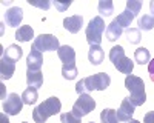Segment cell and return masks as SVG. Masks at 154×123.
Here are the masks:
<instances>
[{
	"instance_id": "obj_1",
	"label": "cell",
	"mask_w": 154,
	"mask_h": 123,
	"mask_svg": "<svg viewBox=\"0 0 154 123\" xmlns=\"http://www.w3.org/2000/svg\"><path fill=\"white\" fill-rule=\"evenodd\" d=\"M111 83V77L106 72H97L89 77L82 79L75 85V92L77 94H85L89 91H105Z\"/></svg>"
},
{
	"instance_id": "obj_2",
	"label": "cell",
	"mask_w": 154,
	"mask_h": 123,
	"mask_svg": "<svg viewBox=\"0 0 154 123\" xmlns=\"http://www.w3.org/2000/svg\"><path fill=\"white\" fill-rule=\"evenodd\" d=\"M125 88L130 91L131 97L130 102L134 105V106H142L146 100V94H145V83L143 80L137 77V76H133V74H130V76H126L125 79Z\"/></svg>"
},
{
	"instance_id": "obj_3",
	"label": "cell",
	"mask_w": 154,
	"mask_h": 123,
	"mask_svg": "<svg viewBox=\"0 0 154 123\" xmlns=\"http://www.w3.org/2000/svg\"><path fill=\"white\" fill-rule=\"evenodd\" d=\"M62 109V103L57 97H49L43 103H40L38 106H35V109L32 111V118L35 123H45L51 116L59 114V111Z\"/></svg>"
},
{
	"instance_id": "obj_4",
	"label": "cell",
	"mask_w": 154,
	"mask_h": 123,
	"mask_svg": "<svg viewBox=\"0 0 154 123\" xmlns=\"http://www.w3.org/2000/svg\"><path fill=\"white\" fill-rule=\"evenodd\" d=\"M109 60L112 62L116 69H117L119 72H122V74H126V76H130V74L133 72V69H134V62L130 57L125 56V49L120 45H116V46L111 48Z\"/></svg>"
},
{
	"instance_id": "obj_5",
	"label": "cell",
	"mask_w": 154,
	"mask_h": 123,
	"mask_svg": "<svg viewBox=\"0 0 154 123\" xmlns=\"http://www.w3.org/2000/svg\"><path fill=\"white\" fill-rule=\"evenodd\" d=\"M105 22L100 16L93 17L91 22L88 23V26L85 29V35H86V42L89 43V46L93 45H100L102 42V37H103L105 32Z\"/></svg>"
},
{
	"instance_id": "obj_6",
	"label": "cell",
	"mask_w": 154,
	"mask_h": 123,
	"mask_svg": "<svg viewBox=\"0 0 154 123\" xmlns=\"http://www.w3.org/2000/svg\"><path fill=\"white\" fill-rule=\"evenodd\" d=\"M94 108H96V100L89 95V94H80L79 95V98L75 100V103L72 105V109H71V112L75 116V117H79V118H82V117H85V116H88L91 111H94Z\"/></svg>"
},
{
	"instance_id": "obj_7",
	"label": "cell",
	"mask_w": 154,
	"mask_h": 123,
	"mask_svg": "<svg viewBox=\"0 0 154 123\" xmlns=\"http://www.w3.org/2000/svg\"><path fill=\"white\" fill-rule=\"evenodd\" d=\"M59 48L60 43L57 37H54L53 34H40L34 39L31 49H37V51L43 52V51H59Z\"/></svg>"
},
{
	"instance_id": "obj_8",
	"label": "cell",
	"mask_w": 154,
	"mask_h": 123,
	"mask_svg": "<svg viewBox=\"0 0 154 123\" xmlns=\"http://www.w3.org/2000/svg\"><path fill=\"white\" fill-rule=\"evenodd\" d=\"M22 108H23V100H22V95L12 92L8 95V98L3 102V112L8 116H17L22 112Z\"/></svg>"
},
{
	"instance_id": "obj_9",
	"label": "cell",
	"mask_w": 154,
	"mask_h": 123,
	"mask_svg": "<svg viewBox=\"0 0 154 123\" xmlns=\"http://www.w3.org/2000/svg\"><path fill=\"white\" fill-rule=\"evenodd\" d=\"M3 19H5V23L8 25V26L17 28L23 20V9L20 6H12V8L6 9Z\"/></svg>"
},
{
	"instance_id": "obj_10",
	"label": "cell",
	"mask_w": 154,
	"mask_h": 123,
	"mask_svg": "<svg viewBox=\"0 0 154 123\" xmlns=\"http://www.w3.org/2000/svg\"><path fill=\"white\" fill-rule=\"evenodd\" d=\"M134 105L130 102V98H123L122 103H120V108L117 109V117H119V122H130L133 120V114H134Z\"/></svg>"
},
{
	"instance_id": "obj_11",
	"label": "cell",
	"mask_w": 154,
	"mask_h": 123,
	"mask_svg": "<svg viewBox=\"0 0 154 123\" xmlns=\"http://www.w3.org/2000/svg\"><path fill=\"white\" fill-rule=\"evenodd\" d=\"M83 26V17L75 14V16H71V17H66L63 20V28L66 31H69L71 34H77Z\"/></svg>"
},
{
	"instance_id": "obj_12",
	"label": "cell",
	"mask_w": 154,
	"mask_h": 123,
	"mask_svg": "<svg viewBox=\"0 0 154 123\" xmlns=\"http://www.w3.org/2000/svg\"><path fill=\"white\" fill-rule=\"evenodd\" d=\"M43 65V57L40 54V51H37V49H31L29 56L26 57V66L28 69L31 71H40Z\"/></svg>"
},
{
	"instance_id": "obj_13",
	"label": "cell",
	"mask_w": 154,
	"mask_h": 123,
	"mask_svg": "<svg viewBox=\"0 0 154 123\" xmlns=\"http://www.w3.org/2000/svg\"><path fill=\"white\" fill-rule=\"evenodd\" d=\"M57 56L63 62V65H69V63H74L75 62V51H74V48L69 46V45L60 46L59 51H57Z\"/></svg>"
},
{
	"instance_id": "obj_14",
	"label": "cell",
	"mask_w": 154,
	"mask_h": 123,
	"mask_svg": "<svg viewBox=\"0 0 154 123\" xmlns=\"http://www.w3.org/2000/svg\"><path fill=\"white\" fill-rule=\"evenodd\" d=\"M23 56V51L22 48L19 45H9L5 51H3V56L2 58L3 60H8V62H12V63H16V62H19Z\"/></svg>"
},
{
	"instance_id": "obj_15",
	"label": "cell",
	"mask_w": 154,
	"mask_h": 123,
	"mask_svg": "<svg viewBox=\"0 0 154 123\" xmlns=\"http://www.w3.org/2000/svg\"><path fill=\"white\" fill-rule=\"evenodd\" d=\"M103 49L100 48V45H93L89 46V51H88V60L91 62V65H100L103 62Z\"/></svg>"
},
{
	"instance_id": "obj_16",
	"label": "cell",
	"mask_w": 154,
	"mask_h": 123,
	"mask_svg": "<svg viewBox=\"0 0 154 123\" xmlns=\"http://www.w3.org/2000/svg\"><path fill=\"white\" fill-rule=\"evenodd\" d=\"M106 39L109 40V42H116L117 39H120V35H122V32H123V28L120 26V25L116 22V19L108 25L106 26Z\"/></svg>"
},
{
	"instance_id": "obj_17",
	"label": "cell",
	"mask_w": 154,
	"mask_h": 123,
	"mask_svg": "<svg viewBox=\"0 0 154 123\" xmlns=\"http://www.w3.org/2000/svg\"><path fill=\"white\" fill-rule=\"evenodd\" d=\"M26 83L28 86H31V88H40V86L43 85V74L40 71H31L28 69L26 71Z\"/></svg>"
},
{
	"instance_id": "obj_18",
	"label": "cell",
	"mask_w": 154,
	"mask_h": 123,
	"mask_svg": "<svg viewBox=\"0 0 154 123\" xmlns=\"http://www.w3.org/2000/svg\"><path fill=\"white\" fill-rule=\"evenodd\" d=\"M14 71H16V63L2 58V62H0V77H2V80H9Z\"/></svg>"
},
{
	"instance_id": "obj_19",
	"label": "cell",
	"mask_w": 154,
	"mask_h": 123,
	"mask_svg": "<svg viewBox=\"0 0 154 123\" xmlns=\"http://www.w3.org/2000/svg\"><path fill=\"white\" fill-rule=\"evenodd\" d=\"M34 37V29L29 25H23L16 31V39L17 42H31V39Z\"/></svg>"
},
{
	"instance_id": "obj_20",
	"label": "cell",
	"mask_w": 154,
	"mask_h": 123,
	"mask_svg": "<svg viewBox=\"0 0 154 123\" xmlns=\"http://www.w3.org/2000/svg\"><path fill=\"white\" fill-rule=\"evenodd\" d=\"M134 19H136V16L133 14V12H131L130 9H125L122 14H119L117 17H116V22H117L122 28H126V29H128V28H130V25H131V22H133Z\"/></svg>"
},
{
	"instance_id": "obj_21",
	"label": "cell",
	"mask_w": 154,
	"mask_h": 123,
	"mask_svg": "<svg viewBox=\"0 0 154 123\" xmlns=\"http://www.w3.org/2000/svg\"><path fill=\"white\" fill-rule=\"evenodd\" d=\"M37 98H38V92H37L35 88H31V86H28V88L22 92V100H23L25 105H34L37 102Z\"/></svg>"
},
{
	"instance_id": "obj_22",
	"label": "cell",
	"mask_w": 154,
	"mask_h": 123,
	"mask_svg": "<svg viewBox=\"0 0 154 123\" xmlns=\"http://www.w3.org/2000/svg\"><path fill=\"white\" fill-rule=\"evenodd\" d=\"M100 120H102V123H119L117 111L111 109V108H105L100 112Z\"/></svg>"
},
{
	"instance_id": "obj_23",
	"label": "cell",
	"mask_w": 154,
	"mask_h": 123,
	"mask_svg": "<svg viewBox=\"0 0 154 123\" xmlns=\"http://www.w3.org/2000/svg\"><path fill=\"white\" fill-rule=\"evenodd\" d=\"M97 9H99L100 17H109L114 12V3L111 2V0H100Z\"/></svg>"
},
{
	"instance_id": "obj_24",
	"label": "cell",
	"mask_w": 154,
	"mask_h": 123,
	"mask_svg": "<svg viewBox=\"0 0 154 123\" xmlns=\"http://www.w3.org/2000/svg\"><path fill=\"white\" fill-rule=\"evenodd\" d=\"M134 60L137 62L139 65H146L149 63V60H151V56H149V51L146 48H137L136 51H134Z\"/></svg>"
},
{
	"instance_id": "obj_25",
	"label": "cell",
	"mask_w": 154,
	"mask_h": 123,
	"mask_svg": "<svg viewBox=\"0 0 154 123\" xmlns=\"http://www.w3.org/2000/svg\"><path fill=\"white\" fill-rule=\"evenodd\" d=\"M139 29L142 31H149L154 28V16L152 14H143L139 19Z\"/></svg>"
},
{
	"instance_id": "obj_26",
	"label": "cell",
	"mask_w": 154,
	"mask_h": 123,
	"mask_svg": "<svg viewBox=\"0 0 154 123\" xmlns=\"http://www.w3.org/2000/svg\"><path fill=\"white\" fill-rule=\"evenodd\" d=\"M77 74H79V71H77L75 63H69V65H63L62 66V76H63V79L74 80L77 77Z\"/></svg>"
},
{
	"instance_id": "obj_27",
	"label": "cell",
	"mask_w": 154,
	"mask_h": 123,
	"mask_svg": "<svg viewBox=\"0 0 154 123\" xmlns=\"http://www.w3.org/2000/svg\"><path fill=\"white\" fill-rule=\"evenodd\" d=\"M125 35H126V40L130 43H133V45H137L140 40H142V34H140L139 28H128L125 31Z\"/></svg>"
},
{
	"instance_id": "obj_28",
	"label": "cell",
	"mask_w": 154,
	"mask_h": 123,
	"mask_svg": "<svg viewBox=\"0 0 154 123\" xmlns=\"http://www.w3.org/2000/svg\"><path fill=\"white\" fill-rule=\"evenodd\" d=\"M126 9H130L134 16H137L139 11L142 9V2H140V0H128L126 2Z\"/></svg>"
},
{
	"instance_id": "obj_29",
	"label": "cell",
	"mask_w": 154,
	"mask_h": 123,
	"mask_svg": "<svg viewBox=\"0 0 154 123\" xmlns=\"http://www.w3.org/2000/svg\"><path fill=\"white\" fill-rule=\"evenodd\" d=\"M60 122L62 123H82V118L75 117L72 112H63L60 114Z\"/></svg>"
},
{
	"instance_id": "obj_30",
	"label": "cell",
	"mask_w": 154,
	"mask_h": 123,
	"mask_svg": "<svg viewBox=\"0 0 154 123\" xmlns=\"http://www.w3.org/2000/svg\"><path fill=\"white\" fill-rule=\"evenodd\" d=\"M148 74H149L151 82L154 83V58H151V60H149V63H148Z\"/></svg>"
},
{
	"instance_id": "obj_31",
	"label": "cell",
	"mask_w": 154,
	"mask_h": 123,
	"mask_svg": "<svg viewBox=\"0 0 154 123\" xmlns=\"http://www.w3.org/2000/svg\"><path fill=\"white\" fill-rule=\"evenodd\" d=\"M143 123H154V111H149V112L145 114Z\"/></svg>"
},
{
	"instance_id": "obj_32",
	"label": "cell",
	"mask_w": 154,
	"mask_h": 123,
	"mask_svg": "<svg viewBox=\"0 0 154 123\" xmlns=\"http://www.w3.org/2000/svg\"><path fill=\"white\" fill-rule=\"evenodd\" d=\"M29 5H32V6H38V8H43V9H48V8L51 6V3H49V2L38 3V2H31V0H29Z\"/></svg>"
},
{
	"instance_id": "obj_33",
	"label": "cell",
	"mask_w": 154,
	"mask_h": 123,
	"mask_svg": "<svg viewBox=\"0 0 154 123\" xmlns=\"http://www.w3.org/2000/svg\"><path fill=\"white\" fill-rule=\"evenodd\" d=\"M71 5V2H68V3H59V2H54V6L57 8V9H60V11H65V9H68V6Z\"/></svg>"
},
{
	"instance_id": "obj_34",
	"label": "cell",
	"mask_w": 154,
	"mask_h": 123,
	"mask_svg": "<svg viewBox=\"0 0 154 123\" xmlns=\"http://www.w3.org/2000/svg\"><path fill=\"white\" fill-rule=\"evenodd\" d=\"M6 116H8V114H5V112H3L2 116H0V118H2V123H9V122H8V117H6Z\"/></svg>"
},
{
	"instance_id": "obj_35",
	"label": "cell",
	"mask_w": 154,
	"mask_h": 123,
	"mask_svg": "<svg viewBox=\"0 0 154 123\" xmlns=\"http://www.w3.org/2000/svg\"><path fill=\"white\" fill-rule=\"evenodd\" d=\"M149 9H151V14L154 16V0H151V2H149Z\"/></svg>"
},
{
	"instance_id": "obj_36",
	"label": "cell",
	"mask_w": 154,
	"mask_h": 123,
	"mask_svg": "<svg viewBox=\"0 0 154 123\" xmlns=\"http://www.w3.org/2000/svg\"><path fill=\"white\" fill-rule=\"evenodd\" d=\"M128 123H140V122H139V120H130Z\"/></svg>"
},
{
	"instance_id": "obj_37",
	"label": "cell",
	"mask_w": 154,
	"mask_h": 123,
	"mask_svg": "<svg viewBox=\"0 0 154 123\" xmlns=\"http://www.w3.org/2000/svg\"><path fill=\"white\" fill-rule=\"evenodd\" d=\"M22 123H28V122H22Z\"/></svg>"
},
{
	"instance_id": "obj_38",
	"label": "cell",
	"mask_w": 154,
	"mask_h": 123,
	"mask_svg": "<svg viewBox=\"0 0 154 123\" xmlns=\"http://www.w3.org/2000/svg\"><path fill=\"white\" fill-rule=\"evenodd\" d=\"M89 123H94V122H89Z\"/></svg>"
}]
</instances>
